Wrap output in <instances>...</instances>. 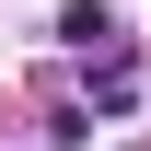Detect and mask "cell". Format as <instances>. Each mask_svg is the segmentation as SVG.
I'll return each instance as SVG.
<instances>
[{
    "instance_id": "obj_1",
    "label": "cell",
    "mask_w": 151,
    "mask_h": 151,
    "mask_svg": "<svg viewBox=\"0 0 151 151\" xmlns=\"http://www.w3.org/2000/svg\"><path fill=\"white\" fill-rule=\"evenodd\" d=\"M58 47H81V58H116V47H128V23H116L105 0H70V12H58Z\"/></svg>"
},
{
    "instance_id": "obj_2",
    "label": "cell",
    "mask_w": 151,
    "mask_h": 151,
    "mask_svg": "<svg viewBox=\"0 0 151 151\" xmlns=\"http://www.w3.org/2000/svg\"><path fill=\"white\" fill-rule=\"evenodd\" d=\"M128 93H139V70H128V47H116L105 70H93V105H105V116H128Z\"/></svg>"
}]
</instances>
